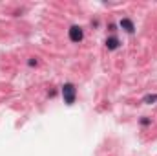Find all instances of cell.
Wrapping results in <instances>:
<instances>
[{"mask_svg":"<svg viewBox=\"0 0 157 156\" xmlns=\"http://www.w3.org/2000/svg\"><path fill=\"white\" fill-rule=\"evenodd\" d=\"M62 97H64V103H66V105H70V107L75 103L77 88H75V84H73V83H66V84L62 86Z\"/></svg>","mask_w":157,"mask_h":156,"instance_id":"cell-1","label":"cell"},{"mask_svg":"<svg viewBox=\"0 0 157 156\" xmlns=\"http://www.w3.org/2000/svg\"><path fill=\"white\" fill-rule=\"evenodd\" d=\"M68 37H70L71 42H80L82 37H84V31H82L80 26H71V28L68 30Z\"/></svg>","mask_w":157,"mask_h":156,"instance_id":"cell-2","label":"cell"},{"mask_svg":"<svg viewBox=\"0 0 157 156\" xmlns=\"http://www.w3.org/2000/svg\"><path fill=\"white\" fill-rule=\"evenodd\" d=\"M119 44H121V40H119L117 37H115V35H113V37H108V39H106V48H108V50H117Z\"/></svg>","mask_w":157,"mask_h":156,"instance_id":"cell-4","label":"cell"},{"mask_svg":"<svg viewBox=\"0 0 157 156\" xmlns=\"http://www.w3.org/2000/svg\"><path fill=\"white\" fill-rule=\"evenodd\" d=\"M28 64H29V66H35V64H37V61H35V59H29V63H28Z\"/></svg>","mask_w":157,"mask_h":156,"instance_id":"cell-7","label":"cell"},{"mask_svg":"<svg viewBox=\"0 0 157 156\" xmlns=\"http://www.w3.org/2000/svg\"><path fill=\"white\" fill-rule=\"evenodd\" d=\"M155 101H157V94H148V96L143 97V103H146V105H152Z\"/></svg>","mask_w":157,"mask_h":156,"instance_id":"cell-5","label":"cell"},{"mask_svg":"<svg viewBox=\"0 0 157 156\" xmlns=\"http://www.w3.org/2000/svg\"><path fill=\"white\" fill-rule=\"evenodd\" d=\"M141 123H143V125H148V123H150V119H148V117H143V119H141Z\"/></svg>","mask_w":157,"mask_h":156,"instance_id":"cell-6","label":"cell"},{"mask_svg":"<svg viewBox=\"0 0 157 156\" xmlns=\"http://www.w3.org/2000/svg\"><path fill=\"white\" fill-rule=\"evenodd\" d=\"M119 26H121V28H122V30H124L126 33H130V35H132V33L135 31V26H133V22H132L130 18H121Z\"/></svg>","mask_w":157,"mask_h":156,"instance_id":"cell-3","label":"cell"}]
</instances>
